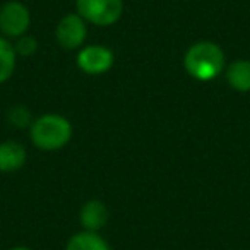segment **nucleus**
<instances>
[{"label":"nucleus","mask_w":250,"mask_h":250,"mask_svg":"<svg viewBox=\"0 0 250 250\" xmlns=\"http://www.w3.org/2000/svg\"><path fill=\"white\" fill-rule=\"evenodd\" d=\"M184 67L195 81H212L225 70V52L212 42H197L185 52Z\"/></svg>","instance_id":"1"},{"label":"nucleus","mask_w":250,"mask_h":250,"mask_svg":"<svg viewBox=\"0 0 250 250\" xmlns=\"http://www.w3.org/2000/svg\"><path fill=\"white\" fill-rule=\"evenodd\" d=\"M31 141L42 151H59L72 139V124L63 115L45 113L29 127Z\"/></svg>","instance_id":"2"},{"label":"nucleus","mask_w":250,"mask_h":250,"mask_svg":"<svg viewBox=\"0 0 250 250\" xmlns=\"http://www.w3.org/2000/svg\"><path fill=\"white\" fill-rule=\"evenodd\" d=\"M77 14L94 26H113L124 16V0H76Z\"/></svg>","instance_id":"3"},{"label":"nucleus","mask_w":250,"mask_h":250,"mask_svg":"<svg viewBox=\"0 0 250 250\" xmlns=\"http://www.w3.org/2000/svg\"><path fill=\"white\" fill-rule=\"evenodd\" d=\"M31 26V12L22 2L11 0L0 7V31L7 38L26 35Z\"/></svg>","instance_id":"4"},{"label":"nucleus","mask_w":250,"mask_h":250,"mask_svg":"<svg viewBox=\"0 0 250 250\" xmlns=\"http://www.w3.org/2000/svg\"><path fill=\"white\" fill-rule=\"evenodd\" d=\"M87 36V22L79 14H65L59 21L55 29V38L59 45L65 50L81 48Z\"/></svg>","instance_id":"5"},{"label":"nucleus","mask_w":250,"mask_h":250,"mask_svg":"<svg viewBox=\"0 0 250 250\" xmlns=\"http://www.w3.org/2000/svg\"><path fill=\"white\" fill-rule=\"evenodd\" d=\"M113 52L103 45H87L77 53V67L89 76L108 72L113 65Z\"/></svg>","instance_id":"6"},{"label":"nucleus","mask_w":250,"mask_h":250,"mask_svg":"<svg viewBox=\"0 0 250 250\" xmlns=\"http://www.w3.org/2000/svg\"><path fill=\"white\" fill-rule=\"evenodd\" d=\"M79 221H81V226H83L86 231L98 233L100 229H103L108 223L106 204L98 201V199L87 201L79 211Z\"/></svg>","instance_id":"7"},{"label":"nucleus","mask_w":250,"mask_h":250,"mask_svg":"<svg viewBox=\"0 0 250 250\" xmlns=\"http://www.w3.org/2000/svg\"><path fill=\"white\" fill-rule=\"evenodd\" d=\"M28 160L26 147L14 141H5L0 144V173H12L24 167Z\"/></svg>","instance_id":"8"},{"label":"nucleus","mask_w":250,"mask_h":250,"mask_svg":"<svg viewBox=\"0 0 250 250\" xmlns=\"http://www.w3.org/2000/svg\"><path fill=\"white\" fill-rule=\"evenodd\" d=\"M226 83L240 93L250 91V60H236L226 69Z\"/></svg>","instance_id":"9"},{"label":"nucleus","mask_w":250,"mask_h":250,"mask_svg":"<svg viewBox=\"0 0 250 250\" xmlns=\"http://www.w3.org/2000/svg\"><path fill=\"white\" fill-rule=\"evenodd\" d=\"M65 250H111V247L101 235L83 229V231L70 236Z\"/></svg>","instance_id":"10"},{"label":"nucleus","mask_w":250,"mask_h":250,"mask_svg":"<svg viewBox=\"0 0 250 250\" xmlns=\"http://www.w3.org/2000/svg\"><path fill=\"white\" fill-rule=\"evenodd\" d=\"M16 63H18V53L14 45L7 38L0 36V84L11 79L16 70Z\"/></svg>","instance_id":"11"},{"label":"nucleus","mask_w":250,"mask_h":250,"mask_svg":"<svg viewBox=\"0 0 250 250\" xmlns=\"http://www.w3.org/2000/svg\"><path fill=\"white\" fill-rule=\"evenodd\" d=\"M9 122L11 125L18 127V129H24V127H31L33 120H31V113L26 106L22 104H18V106H12L9 110V115H7Z\"/></svg>","instance_id":"12"},{"label":"nucleus","mask_w":250,"mask_h":250,"mask_svg":"<svg viewBox=\"0 0 250 250\" xmlns=\"http://www.w3.org/2000/svg\"><path fill=\"white\" fill-rule=\"evenodd\" d=\"M14 50H16V53H18V57H33L38 52V42H36V38H33V36L22 35L16 40Z\"/></svg>","instance_id":"13"},{"label":"nucleus","mask_w":250,"mask_h":250,"mask_svg":"<svg viewBox=\"0 0 250 250\" xmlns=\"http://www.w3.org/2000/svg\"><path fill=\"white\" fill-rule=\"evenodd\" d=\"M11 250H33V249H29V247H14Z\"/></svg>","instance_id":"14"}]
</instances>
